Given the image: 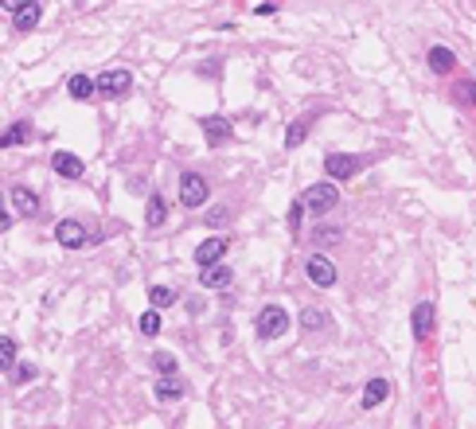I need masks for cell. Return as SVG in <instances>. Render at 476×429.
<instances>
[{
	"instance_id": "5b68a950",
	"label": "cell",
	"mask_w": 476,
	"mask_h": 429,
	"mask_svg": "<svg viewBox=\"0 0 476 429\" xmlns=\"http://www.w3.org/2000/svg\"><path fill=\"white\" fill-rule=\"evenodd\" d=\"M324 168H328L332 180H351V176H360L363 172V160L351 156V152H332V156L324 160Z\"/></svg>"
},
{
	"instance_id": "484cf974",
	"label": "cell",
	"mask_w": 476,
	"mask_h": 429,
	"mask_svg": "<svg viewBox=\"0 0 476 429\" xmlns=\"http://www.w3.org/2000/svg\"><path fill=\"white\" fill-rule=\"evenodd\" d=\"M152 363H157L160 375H176V359H172V352H157V359H152Z\"/></svg>"
},
{
	"instance_id": "2e32d148",
	"label": "cell",
	"mask_w": 476,
	"mask_h": 429,
	"mask_svg": "<svg viewBox=\"0 0 476 429\" xmlns=\"http://www.w3.org/2000/svg\"><path fill=\"white\" fill-rule=\"evenodd\" d=\"M429 332H434V304H429V301H422L418 309H414V336H418V340H426Z\"/></svg>"
},
{
	"instance_id": "30bf717a",
	"label": "cell",
	"mask_w": 476,
	"mask_h": 429,
	"mask_svg": "<svg viewBox=\"0 0 476 429\" xmlns=\"http://www.w3.org/2000/svg\"><path fill=\"white\" fill-rule=\"evenodd\" d=\"M12 211H16V215H28V219L39 215V199H35L32 187H12Z\"/></svg>"
},
{
	"instance_id": "8992f818",
	"label": "cell",
	"mask_w": 476,
	"mask_h": 429,
	"mask_svg": "<svg viewBox=\"0 0 476 429\" xmlns=\"http://www.w3.org/2000/svg\"><path fill=\"white\" fill-rule=\"evenodd\" d=\"M55 242L67 246V250H83V246H86V227H83V223H75V219H63L55 227Z\"/></svg>"
},
{
	"instance_id": "f1b7e54d",
	"label": "cell",
	"mask_w": 476,
	"mask_h": 429,
	"mask_svg": "<svg viewBox=\"0 0 476 429\" xmlns=\"http://www.w3.org/2000/svg\"><path fill=\"white\" fill-rule=\"evenodd\" d=\"M457 98H460V101H476V86H472V82H460V86H457Z\"/></svg>"
},
{
	"instance_id": "3957f363",
	"label": "cell",
	"mask_w": 476,
	"mask_h": 429,
	"mask_svg": "<svg viewBox=\"0 0 476 429\" xmlns=\"http://www.w3.org/2000/svg\"><path fill=\"white\" fill-rule=\"evenodd\" d=\"M301 199H305V207H309L312 215H328V211L340 203V192H336V184H312Z\"/></svg>"
},
{
	"instance_id": "277c9868",
	"label": "cell",
	"mask_w": 476,
	"mask_h": 429,
	"mask_svg": "<svg viewBox=\"0 0 476 429\" xmlns=\"http://www.w3.org/2000/svg\"><path fill=\"white\" fill-rule=\"evenodd\" d=\"M305 273H309V281H312V285H320V289L336 285V266H332L328 254H312V258L305 261Z\"/></svg>"
},
{
	"instance_id": "f546056e",
	"label": "cell",
	"mask_w": 476,
	"mask_h": 429,
	"mask_svg": "<svg viewBox=\"0 0 476 429\" xmlns=\"http://www.w3.org/2000/svg\"><path fill=\"white\" fill-rule=\"evenodd\" d=\"M28 379H35V367H32V363H20V367H16V383H28Z\"/></svg>"
},
{
	"instance_id": "e0dca14e",
	"label": "cell",
	"mask_w": 476,
	"mask_h": 429,
	"mask_svg": "<svg viewBox=\"0 0 476 429\" xmlns=\"http://www.w3.org/2000/svg\"><path fill=\"white\" fill-rule=\"evenodd\" d=\"M98 90V78H90V75H71V82H67V94L71 98H90V94Z\"/></svg>"
},
{
	"instance_id": "7402d4cb",
	"label": "cell",
	"mask_w": 476,
	"mask_h": 429,
	"mask_svg": "<svg viewBox=\"0 0 476 429\" xmlns=\"http://www.w3.org/2000/svg\"><path fill=\"white\" fill-rule=\"evenodd\" d=\"M137 328H141V336H157L160 328H164V320H160V309H152V312H145L141 320H137Z\"/></svg>"
},
{
	"instance_id": "5bb4252c",
	"label": "cell",
	"mask_w": 476,
	"mask_h": 429,
	"mask_svg": "<svg viewBox=\"0 0 476 429\" xmlns=\"http://www.w3.org/2000/svg\"><path fill=\"white\" fill-rule=\"evenodd\" d=\"M386 394H391V383H386V379H371L367 387H363V410H375V406H383Z\"/></svg>"
},
{
	"instance_id": "4fadbf2b",
	"label": "cell",
	"mask_w": 476,
	"mask_h": 429,
	"mask_svg": "<svg viewBox=\"0 0 476 429\" xmlns=\"http://www.w3.org/2000/svg\"><path fill=\"white\" fill-rule=\"evenodd\" d=\"M51 168H55L63 180H78V176H83V160H78L75 152H55Z\"/></svg>"
},
{
	"instance_id": "d6986e66",
	"label": "cell",
	"mask_w": 476,
	"mask_h": 429,
	"mask_svg": "<svg viewBox=\"0 0 476 429\" xmlns=\"http://www.w3.org/2000/svg\"><path fill=\"white\" fill-rule=\"evenodd\" d=\"M164 219H168V203L160 199V195H152L149 207H145V223H149V227L157 230V227H164Z\"/></svg>"
},
{
	"instance_id": "52a82bcc",
	"label": "cell",
	"mask_w": 476,
	"mask_h": 429,
	"mask_svg": "<svg viewBox=\"0 0 476 429\" xmlns=\"http://www.w3.org/2000/svg\"><path fill=\"white\" fill-rule=\"evenodd\" d=\"M129 86H133V75H129V70H106V75H98V94H106V98L126 94Z\"/></svg>"
},
{
	"instance_id": "83f0119b",
	"label": "cell",
	"mask_w": 476,
	"mask_h": 429,
	"mask_svg": "<svg viewBox=\"0 0 476 429\" xmlns=\"http://www.w3.org/2000/svg\"><path fill=\"white\" fill-rule=\"evenodd\" d=\"M301 215H305V199L289 207V227H301Z\"/></svg>"
},
{
	"instance_id": "7a4b0ae2",
	"label": "cell",
	"mask_w": 476,
	"mask_h": 429,
	"mask_svg": "<svg viewBox=\"0 0 476 429\" xmlns=\"http://www.w3.org/2000/svg\"><path fill=\"white\" fill-rule=\"evenodd\" d=\"M211 199V187H207V180L203 176H195V172H184V176H180V203H184V207H203V203Z\"/></svg>"
},
{
	"instance_id": "cb8c5ba5",
	"label": "cell",
	"mask_w": 476,
	"mask_h": 429,
	"mask_svg": "<svg viewBox=\"0 0 476 429\" xmlns=\"http://www.w3.org/2000/svg\"><path fill=\"white\" fill-rule=\"evenodd\" d=\"M305 133H309V121H293L289 133H285V149H297L305 141Z\"/></svg>"
},
{
	"instance_id": "603a6c76",
	"label": "cell",
	"mask_w": 476,
	"mask_h": 429,
	"mask_svg": "<svg viewBox=\"0 0 476 429\" xmlns=\"http://www.w3.org/2000/svg\"><path fill=\"white\" fill-rule=\"evenodd\" d=\"M149 301H152V309H168V304H176V293H172V289H164V285H152Z\"/></svg>"
},
{
	"instance_id": "44dd1931",
	"label": "cell",
	"mask_w": 476,
	"mask_h": 429,
	"mask_svg": "<svg viewBox=\"0 0 476 429\" xmlns=\"http://www.w3.org/2000/svg\"><path fill=\"white\" fill-rule=\"evenodd\" d=\"M301 324L309 332H320V328H328V312L324 309H305L301 312Z\"/></svg>"
},
{
	"instance_id": "9c48e42d",
	"label": "cell",
	"mask_w": 476,
	"mask_h": 429,
	"mask_svg": "<svg viewBox=\"0 0 476 429\" xmlns=\"http://www.w3.org/2000/svg\"><path fill=\"white\" fill-rule=\"evenodd\" d=\"M223 254H226V238H203L200 246H195V261L200 266H211V261H223Z\"/></svg>"
},
{
	"instance_id": "6da1fadb",
	"label": "cell",
	"mask_w": 476,
	"mask_h": 429,
	"mask_svg": "<svg viewBox=\"0 0 476 429\" xmlns=\"http://www.w3.org/2000/svg\"><path fill=\"white\" fill-rule=\"evenodd\" d=\"M258 336L262 340H281L285 332H289V312L281 309V304H266V309L258 312Z\"/></svg>"
},
{
	"instance_id": "4dcf8cb0",
	"label": "cell",
	"mask_w": 476,
	"mask_h": 429,
	"mask_svg": "<svg viewBox=\"0 0 476 429\" xmlns=\"http://www.w3.org/2000/svg\"><path fill=\"white\" fill-rule=\"evenodd\" d=\"M0 4H4V12H20L28 4V0H0Z\"/></svg>"
},
{
	"instance_id": "ffe728a7",
	"label": "cell",
	"mask_w": 476,
	"mask_h": 429,
	"mask_svg": "<svg viewBox=\"0 0 476 429\" xmlns=\"http://www.w3.org/2000/svg\"><path fill=\"white\" fill-rule=\"evenodd\" d=\"M28 133H32V125H28V121H16V125L8 129V133L0 137V149H12V144L28 141Z\"/></svg>"
},
{
	"instance_id": "4316f807",
	"label": "cell",
	"mask_w": 476,
	"mask_h": 429,
	"mask_svg": "<svg viewBox=\"0 0 476 429\" xmlns=\"http://www.w3.org/2000/svg\"><path fill=\"white\" fill-rule=\"evenodd\" d=\"M317 238H320L324 246H332V242H340V230H336V227H320V230H317Z\"/></svg>"
},
{
	"instance_id": "ac0fdd59",
	"label": "cell",
	"mask_w": 476,
	"mask_h": 429,
	"mask_svg": "<svg viewBox=\"0 0 476 429\" xmlns=\"http://www.w3.org/2000/svg\"><path fill=\"white\" fill-rule=\"evenodd\" d=\"M39 12H43L39 4H35V0H28L24 8L16 12V20H12V24H16V32H32V27L39 24Z\"/></svg>"
},
{
	"instance_id": "d4e9b609",
	"label": "cell",
	"mask_w": 476,
	"mask_h": 429,
	"mask_svg": "<svg viewBox=\"0 0 476 429\" xmlns=\"http://www.w3.org/2000/svg\"><path fill=\"white\" fill-rule=\"evenodd\" d=\"M12 363H16V340L4 336L0 340V367H12Z\"/></svg>"
},
{
	"instance_id": "9a60e30c",
	"label": "cell",
	"mask_w": 476,
	"mask_h": 429,
	"mask_svg": "<svg viewBox=\"0 0 476 429\" xmlns=\"http://www.w3.org/2000/svg\"><path fill=\"white\" fill-rule=\"evenodd\" d=\"M184 394H188V387L176 379V375H164V379L157 383V398H160V402H180Z\"/></svg>"
},
{
	"instance_id": "ba28073f",
	"label": "cell",
	"mask_w": 476,
	"mask_h": 429,
	"mask_svg": "<svg viewBox=\"0 0 476 429\" xmlns=\"http://www.w3.org/2000/svg\"><path fill=\"white\" fill-rule=\"evenodd\" d=\"M231 266H223V261H211V266H200V285L203 289H226L231 285Z\"/></svg>"
},
{
	"instance_id": "8fae6325",
	"label": "cell",
	"mask_w": 476,
	"mask_h": 429,
	"mask_svg": "<svg viewBox=\"0 0 476 429\" xmlns=\"http://www.w3.org/2000/svg\"><path fill=\"white\" fill-rule=\"evenodd\" d=\"M203 133H207V144H226L234 137V129H231V121L226 118H203Z\"/></svg>"
},
{
	"instance_id": "7c38bea8",
	"label": "cell",
	"mask_w": 476,
	"mask_h": 429,
	"mask_svg": "<svg viewBox=\"0 0 476 429\" xmlns=\"http://www.w3.org/2000/svg\"><path fill=\"white\" fill-rule=\"evenodd\" d=\"M426 63H429V70H434V75H449V70L457 67V55H453L449 47H441V43H437V47H429Z\"/></svg>"
}]
</instances>
